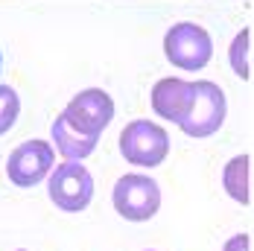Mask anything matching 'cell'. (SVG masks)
Instances as JSON below:
<instances>
[{"instance_id":"obj_9","label":"cell","mask_w":254,"mask_h":251,"mask_svg":"<svg viewBox=\"0 0 254 251\" xmlns=\"http://www.w3.org/2000/svg\"><path fill=\"white\" fill-rule=\"evenodd\" d=\"M53 143H56V149L62 152L67 161H82V158H88L91 152L97 149L100 137H88V134L76 131L73 126L67 123L64 114H59L56 123H53Z\"/></svg>"},{"instance_id":"obj_12","label":"cell","mask_w":254,"mask_h":251,"mask_svg":"<svg viewBox=\"0 0 254 251\" xmlns=\"http://www.w3.org/2000/svg\"><path fill=\"white\" fill-rule=\"evenodd\" d=\"M21 114V100L9 85H0V134H6Z\"/></svg>"},{"instance_id":"obj_14","label":"cell","mask_w":254,"mask_h":251,"mask_svg":"<svg viewBox=\"0 0 254 251\" xmlns=\"http://www.w3.org/2000/svg\"><path fill=\"white\" fill-rule=\"evenodd\" d=\"M0 62H3V56H0Z\"/></svg>"},{"instance_id":"obj_3","label":"cell","mask_w":254,"mask_h":251,"mask_svg":"<svg viewBox=\"0 0 254 251\" xmlns=\"http://www.w3.org/2000/svg\"><path fill=\"white\" fill-rule=\"evenodd\" d=\"M120 155L131 167H161L170 155V134L152 120H131L120 131Z\"/></svg>"},{"instance_id":"obj_6","label":"cell","mask_w":254,"mask_h":251,"mask_svg":"<svg viewBox=\"0 0 254 251\" xmlns=\"http://www.w3.org/2000/svg\"><path fill=\"white\" fill-rule=\"evenodd\" d=\"M56 167V149L47 140H24L6 158V176L18 187H35Z\"/></svg>"},{"instance_id":"obj_10","label":"cell","mask_w":254,"mask_h":251,"mask_svg":"<svg viewBox=\"0 0 254 251\" xmlns=\"http://www.w3.org/2000/svg\"><path fill=\"white\" fill-rule=\"evenodd\" d=\"M222 184H225L231 199L240 201L243 207H249V201H252V193H249V187H252V155L231 158L222 170Z\"/></svg>"},{"instance_id":"obj_4","label":"cell","mask_w":254,"mask_h":251,"mask_svg":"<svg viewBox=\"0 0 254 251\" xmlns=\"http://www.w3.org/2000/svg\"><path fill=\"white\" fill-rule=\"evenodd\" d=\"M114 210L128 219V222H149L155 213L161 210V187L158 181L143 173H126L117 178L114 184Z\"/></svg>"},{"instance_id":"obj_11","label":"cell","mask_w":254,"mask_h":251,"mask_svg":"<svg viewBox=\"0 0 254 251\" xmlns=\"http://www.w3.org/2000/svg\"><path fill=\"white\" fill-rule=\"evenodd\" d=\"M228 59H231L234 73L249 82L252 79V29L249 26L234 38V44H231V50H228Z\"/></svg>"},{"instance_id":"obj_2","label":"cell","mask_w":254,"mask_h":251,"mask_svg":"<svg viewBox=\"0 0 254 251\" xmlns=\"http://www.w3.org/2000/svg\"><path fill=\"white\" fill-rule=\"evenodd\" d=\"M164 56L170 64H176L178 70L196 73L213 56V41L210 32L199 24L181 21V24L170 26V32L164 35Z\"/></svg>"},{"instance_id":"obj_1","label":"cell","mask_w":254,"mask_h":251,"mask_svg":"<svg viewBox=\"0 0 254 251\" xmlns=\"http://www.w3.org/2000/svg\"><path fill=\"white\" fill-rule=\"evenodd\" d=\"M225 114H228V102H225L222 88L216 82L199 79V82H193V102H190L184 120L178 123V128L187 137H210L222 128Z\"/></svg>"},{"instance_id":"obj_7","label":"cell","mask_w":254,"mask_h":251,"mask_svg":"<svg viewBox=\"0 0 254 251\" xmlns=\"http://www.w3.org/2000/svg\"><path fill=\"white\" fill-rule=\"evenodd\" d=\"M62 114L76 131L88 137H100L108 128V123L114 120V100L102 88H88V91H79Z\"/></svg>"},{"instance_id":"obj_13","label":"cell","mask_w":254,"mask_h":251,"mask_svg":"<svg viewBox=\"0 0 254 251\" xmlns=\"http://www.w3.org/2000/svg\"><path fill=\"white\" fill-rule=\"evenodd\" d=\"M222 251H252V237L249 234H237V237H231L225 243Z\"/></svg>"},{"instance_id":"obj_8","label":"cell","mask_w":254,"mask_h":251,"mask_svg":"<svg viewBox=\"0 0 254 251\" xmlns=\"http://www.w3.org/2000/svg\"><path fill=\"white\" fill-rule=\"evenodd\" d=\"M193 102V82L187 79H178V76H167V79H158L152 88V111L161 120H170V123H181L187 108Z\"/></svg>"},{"instance_id":"obj_5","label":"cell","mask_w":254,"mask_h":251,"mask_svg":"<svg viewBox=\"0 0 254 251\" xmlns=\"http://www.w3.org/2000/svg\"><path fill=\"white\" fill-rule=\"evenodd\" d=\"M47 193L56 207H62L67 213H79L94 199V176L79 161H64L50 170Z\"/></svg>"},{"instance_id":"obj_15","label":"cell","mask_w":254,"mask_h":251,"mask_svg":"<svg viewBox=\"0 0 254 251\" xmlns=\"http://www.w3.org/2000/svg\"><path fill=\"white\" fill-rule=\"evenodd\" d=\"M21 251H24V249H21Z\"/></svg>"}]
</instances>
